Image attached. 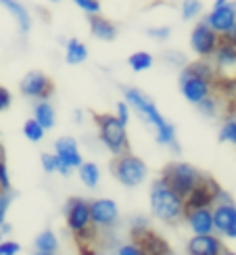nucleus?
Segmentation results:
<instances>
[{"label": "nucleus", "instance_id": "nucleus-32", "mask_svg": "<svg viewBox=\"0 0 236 255\" xmlns=\"http://www.w3.org/2000/svg\"><path fill=\"white\" fill-rule=\"evenodd\" d=\"M10 201H13V193H10V190H0V224L6 220V211L10 207Z\"/></svg>", "mask_w": 236, "mask_h": 255}, {"label": "nucleus", "instance_id": "nucleus-30", "mask_svg": "<svg viewBox=\"0 0 236 255\" xmlns=\"http://www.w3.org/2000/svg\"><path fill=\"white\" fill-rule=\"evenodd\" d=\"M201 8H203L201 6V0H184V2H182V19L190 21V19L199 17Z\"/></svg>", "mask_w": 236, "mask_h": 255}, {"label": "nucleus", "instance_id": "nucleus-44", "mask_svg": "<svg viewBox=\"0 0 236 255\" xmlns=\"http://www.w3.org/2000/svg\"><path fill=\"white\" fill-rule=\"evenodd\" d=\"M224 2H228V0H216V6L218 4H224Z\"/></svg>", "mask_w": 236, "mask_h": 255}, {"label": "nucleus", "instance_id": "nucleus-39", "mask_svg": "<svg viewBox=\"0 0 236 255\" xmlns=\"http://www.w3.org/2000/svg\"><path fill=\"white\" fill-rule=\"evenodd\" d=\"M148 226V220L146 218H136L132 220V228H146Z\"/></svg>", "mask_w": 236, "mask_h": 255}, {"label": "nucleus", "instance_id": "nucleus-24", "mask_svg": "<svg viewBox=\"0 0 236 255\" xmlns=\"http://www.w3.org/2000/svg\"><path fill=\"white\" fill-rule=\"evenodd\" d=\"M42 169H44L46 174H61V176H69L71 174V169L63 165L55 153H44L42 155Z\"/></svg>", "mask_w": 236, "mask_h": 255}, {"label": "nucleus", "instance_id": "nucleus-46", "mask_svg": "<svg viewBox=\"0 0 236 255\" xmlns=\"http://www.w3.org/2000/svg\"><path fill=\"white\" fill-rule=\"evenodd\" d=\"M50 2H61V0H50Z\"/></svg>", "mask_w": 236, "mask_h": 255}, {"label": "nucleus", "instance_id": "nucleus-27", "mask_svg": "<svg viewBox=\"0 0 236 255\" xmlns=\"http://www.w3.org/2000/svg\"><path fill=\"white\" fill-rule=\"evenodd\" d=\"M44 134H46V130L34 118L23 124V136L27 138L29 142H42V140H44Z\"/></svg>", "mask_w": 236, "mask_h": 255}, {"label": "nucleus", "instance_id": "nucleus-43", "mask_svg": "<svg viewBox=\"0 0 236 255\" xmlns=\"http://www.w3.org/2000/svg\"><path fill=\"white\" fill-rule=\"evenodd\" d=\"M34 255H57V253H44V251H36Z\"/></svg>", "mask_w": 236, "mask_h": 255}, {"label": "nucleus", "instance_id": "nucleus-21", "mask_svg": "<svg viewBox=\"0 0 236 255\" xmlns=\"http://www.w3.org/2000/svg\"><path fill=\"white\" fill-rule=\"evenodd\" d=\"M34 120L44 128V130H50V128H55V124H57V113L48 101H40L34 107Z\"/></svg>", "mask_w": 236, "mask_h": 255}, {"label": "nucleus", "instance_id": "nucleus-8", "mask_svg": "<svg viewBox=\"0 0 236 255\" xmlns=\"http://www.w3.org/2000/svg\"><path fill=\"white\" fill-rule=\"evenodd\" d=\"M213 211V228L220 237L236 239V205L234 201H218L211 207Z\"/></svg>", "mask_w": 236, "mask_h": 255}, {"label": "nucleus", "instance_id": "nucleus-10", "mask_svg": "<svg viewBox=\"0 0 236 255\" xmlns=\"http://www.w3.org/2000/svg\"><path fill=\"white\" fill-rule=\"evenodd\" d=\"M19 88H21V94L27 99L48 101V97L52 94V82L42 71H29V73H25V78L21 80Z\"/></svg>", "mask_w": 236, "mask_h": 255}, {"label": "nucleus", "instance_id": "nucleus-18", "mask_svg": "<svg viewBox=\"0 0 236 255\" xmlns=\"http://www.w3.org/2000/svg\"><path fill=\"white\" fill-rule=\"evenodd\" d=\"M90 31L94 38L105 42H113L117 38V25L101 15H90Z\"/></svg>", "mask_w": 236, "mask_h": 255}, {"label": "nucleus", "instance_id": "nucleus-48", "mask_svg": "<svg viewBox=\"0 0 236 255\" xmlns=\"http://www.w3.org/2000/svg\"><path fill=\"white\" fill-rule=\"evenodd\" d=\"M0 241H2V235H0Z\"/></svg>", "mask_w": 236, "mask_h": 255}, {"label": "nucleus", "instance_id": "nucleus-34", "mask_svg": "<svg viewBox=\"0 0 236 255\" xmlns=\"http://www.w3.org/2000/svg\"><path fill=\"white\" fill-rule=\"evenodd\" d=\"M21 251L19 243L15 241H0V255H17Z\"/></svg>", "mask_w": 236, "mask_h": 255}, {"label": "nucleus", "instance_id": "nucleus-45", "mask_svg": "<svg viewBox=\"0 0 236 255\" xmlns=\"http://www.w3.org/2000/svg\"><path fill=\"white\" fill-rule=\"evenodd\" d=\"M222 255H236V253H234V251H224Z\"/></svg>", "mask_w": 236, "mask_h": 255}, {"label": "nucleus", "instance_id": "nucleus-13", "mask_svg": "<svg viewBox=\"0 0 236 255\" xmlns=\"http://www.w3.org/2000/svg\"><path fill=\"white\" fill-rule=\"evenodd\" d=\"M132 241L140 247L146 255H163L169 253V245L161 239L157 232H153L151 228H132Z\"/></svg>", "mask_w": 236, "mask_h": 255}, {"label": "nucleus", "instance_id": "nucleus-11", "mask_svg": "<svg viewBox=\"0 0 236 255\" xmlns=\"http://www.w3.org/2000/svg\"><path fill=\"white\" fill-rule=\"evenodd\" d=\"M180 92L188 103L197 105L199 101H203L205 97H209V94H213V84L192 76V73L186 71V69H182V73H180Z\"/></svg>", "mask_w": 236, "mask_h": 255}, {"label": "nucleus", "instance_id": "nucleus-3", "mask_svg": "<svg viewBox=\"0 0 236 255\" xmlns=\"http://www.w3.org/2000/svg\"><path fill=\"white\" fill-rule=\"evenodd\" d=\"M94 122L99 126V138L101 142L109 148L113 157L130 153V138H127L125 126L115 118V115H94Z\"/></svg>", "mask_w": 236, "mask_h": 255}, {"label": "nucleus", "instance_id": "nucleus-17", "mask_svg": "<svg viewBox=\"0 0 236 255\" xmlns=\"http://www.w3.org/2000/svg\"><path fill=\"white\" fill-rule=\"evenodd\" d=\"M211 59H213V65L218 67V71L236 67V44L220 38V44H218L216 52L211 55Z\"/></svg>", "mask_w": 236, "mask_h": 255}, {"label": "nucleus", "instance_id": "nucleus-40", "mask_svg": "<svg viewBox=\"0 0 236 255\" xmlns=\"http://www.w3.org/2000/svg\"><path fill=\"white\" fill-rule=\"evenodd\" d=\"M10 230H13V226H10L8 222L4 220L2 224H0V235H10Z\"/></svg>", "mask_w": 236, "mask_h": 255}, {"label": "nucleus", "instance_id": "nucleus-31", "mask_svg": "<svg viewBox=\"0 0 236 255\" xmlns=\"http://www.w3.org/2000/svg\"><path fill=\"white\" fill-rule=\"evenodd\" d=\"M84 13H88V15H99L101 13V2L99 0H73Z\"/></svg>", "mask_w": 236, "mask_h": 255}, {"label": "nucleus", "instance_id": "nucleus-2", "mask_svg": "<svg viewBox=\"0 0 236 255\" xmlns=\"http://www.w3.org/2000/svg\"><path fill=\"white\" fill-rule=\"evenodd\" d=\"M151 211L157 220L165 224H176L184 218V197L178 195L163 178H157L151 184Z\"/></svg>", "mask_w": 236, "mask_h": 255}, {"label": "nucleus", "instance_id": "nucleus-37", "mask_svg": "<svg viewBox=\"0 0 236 255\" xmlns=\"http://www.w3.org/2000/svg\"><path fill=\"white\" fill-rule=\"evenodd\" d=\"M10 92L6 90V88H2L0 86V111H4V109H8L10 107Z\"/></svg>", "mask_w": 236, "mask_h": 255}, {"label": "nucleus", "instance_id": "nucleus-28", "mask_svg": "<svg viewBox=\"0 0 236 255\" xmlns=\"http://www.w3.org/2000/svg\"><path fill=\"white\" fill-rule=\"evenodd\" d=\"M197 109L205 115V118H216L218 115V99L213 97V94H209V97H205L203 101L197 103Z\"/></svg>", "mask_w": 236, "mask_h": 255}, {"label": "nucleus", "instance_id": "nucleus-16", "mask_svg": "<svg viewBox=\"0 0 236 255\" xmlns=\"http://www.w3.org/2000/svg\"><path fill=\"white\" fill-rule=\"evenodd\" d=\"M182 220L186 222L188 228L195 232V235H211V232H216V228H213V211H211V207L186 209Z\"/></svg>", "mask_w": 236, "mask_h": 255}, {"label": "nucleus", "instance_id": "nucleus-15", "mask_svg": "<svg viewBox=\"0 0 236 255\" xmlns=\"http://www.w3.org/2000/svg\"><path fill=\"white\" fill-rule=\"evenodd\" d=\"M224 251H226V247H224L222 239L213 232L211 235H195L186 245L188 255H222Z\"/></svg>", "mask_w": 236, "mask_h": 255}, {"label": "nucleus", "instance_id": "nucleus-22", "mask_svg": "<svg viewBox=\"0 0 236 255\" xmlns=\"http://www.w3.org/2000/svg\"><path fill=\"white\" fill-rule=\"evenodd\" d=\"M88 59V48H86L84 42H80L78 38H71L65 44V61L69 65H80Z\"/></svg>", "mask_w": 236, "mask_h": 255}, {"label": "nucleus", "instance_id": "nucleus-25", "mask_svg": "<svg viewBox=\"0 0 236 255\" xmlns=\"http://www.w3.org/2000/svg\"><path fill=\"white\" fill-rule=\"evenodd\" d=\"M59 249V239L52 230H44L36 237V251H44V253H57Z\"/></svg>", "mask_w": 236, "mask_h": 255}, {"label": "nucleus", "instance_id": "nucleus-7", "mask_svg": "<svg viewBox=\"0 0 236 255\" xmlns=\"http://www.w3.org/2000/svg\"><path fill=\"white\" fill-rule=\"evenodd\" d=\"M90 218L94 230H113L119 222V207L111 199H94L90 201Z\"/></svg>", "mask_w": 236, "mask_h": 255}, {"label": "nucleus", "instance_id": "nucleus-38", "mask_svg": "<svg viewBox=\"0 0 236 255\" xmlns=\"http://www.w3.org/2000/svg\"><path fill=\"white\" fill-rule=\"evenodd\" d=\"M165 59L171 61V63H178V65H184V57H182L180 52H167Z\"/></svg>", "mask_w": 236, "mask_h": 255}, {"label": "nucleus", "instance_id": "nucleus-20", "mask_svg": "<svg viewBox=\"0 0 236 255\" xmlns=\"http://www.w3.org/2000/svg\"><path fill=\"white\" fill-rule=\"evenodd\" d=\"M0 4H2L10 15H13V19L17 21L19 29L23 31V34H27L29 27H31V17L27 13V8L21 4V2H17V0H0Z\"/></svg>", "mask_w": 236, "mask_h": 255}, {"label": "nucleus", "instance_id": "nucleus-14", "mask_svg": "<svg viewBox=\"0 0 236 255\" xmlns=\"http://www.w3.org/2000/svg\"><path fill=\"white\" fill-rule=\"evenodd\" d=\"M55 155L59 157V161L63 165L71 169V172H73V169H78L84 163V159L80 155L78 140H76V138H71V136H63V138H59V140L55 142Z\"/></svg>", "mask_w": 236, "mask_h": 255}, {"label": "nucleus", "instance_id": "nucleus-9", "mask_svg": "<svg viewBox=\"0 0 236 255\" xmlns=\"http://www.w3.org/2000/svg\"><path fill=\"white\" fill-rule=\"evenodd\" d=\"M218 44H220L218 31H213L205 21H199V23L195 25V29H192V34H190L192 50H195L201 59H211V55L216 52Z\"/></svg>", "mask_w": 236, "mask_h": 255}, {"label": "nucleus", "instance_id": "nucleus-42", "mask_svg": "<svg viewBox=\"0 0 236 255\" xmlns=\"http://www.w3.org/2000/svg\"><path fill=\"white\" fill-rule=\"evenodd\" d=\"M73 115H76V122H78V124H82V111H76Z\"/></svg>", "mask_w": 236, "mask_h": 255}, {"label": "nucleus", "instance_id": "nucleus-4", "mask_svg": "<svg viewBox=\"0 0 236 255\" xmlns=\"http://www.w3.org/2000/svg\"><path fill=\"white\" fill-rule=\"evenodd\" d=\"M65 220H67V228L78 239L80 245H84L86 241H90L96 235V230L92 226V218H90V201L80 197L69 199L65 207Z\"/></svg>", "mask_w": 236, "mask_h": 255}, {"label": "nucleus", "instance_id": "nucleus-36", "mask_svg": "<svg viewBox=\"0 0 236 255\" xmlns=\"http://www.w3.org/2000/svg\"><path fill=\"white\" fill-rule=\"evenodd\" d=\"M117 255H146V253L138 247L136 243H125V245L117 249Z\"/></svg>", "mask_w": 236, "mask_h": 255}, {"label": "nucleus", "instance_id": "nucleus-26", "mask_svg": "<svg viewBox=\"0 0 236 255\" xmlns=\"http://www.w3.org/2000/svg\"><path fill=\"white\" fill-rule=\"evenodd\" d=\"M127 65H130V69H134V71H146V69L153 67V57L144 50L134 52V55H130V59H127Z\"/></svg>", "mask_w": 236, "mask_h": 255}, {"label": "nucleus", "instance_id": "nucleus-12", "mask_svg": "<svg viewBox=\"0 0 236 255\" xmlns=\"http://www.w3.org/2000/svg\"><path fill=\"white\" fill-rule=\"evenodd\" d=\"M203 21H205L213 31H218L220 36L226 34L230 27L236 25V4L234 2H224V4L213 6V10Z\"/></svg>", "mask_w": 236, "mask_h": 255}, {"label": "nucleus", "instance_id": "nucleus-33", "mask_svg": "<svg viewBox=\"0 0 236 255\" xmlns=\"http://www.w3.org/2000/svg\"><path fill=\"white\" fill-rule=\"evenodd\" d=\"M115 118L119 120L123 126H127V122H130V105H127L125 101L117 103V113H115Z\"/></svg>", "mask_w": 236, "mask_h": 255}, {"label": "nucleus", "instance_id": "nucleus-19", "mask_svg": "<svg viewBox=\"0 0 236 255\" xmlns=\"http://www.w3.org/2000/svg\"><path fill=\"white\" fill-rule=\"evenodd\" d=\"M184 69L190 71L192 76H197V78H201V80H205V82L213 84V86H216V82L220 80V78H218V67L213 65L211 61H207V59H201V61H195V63H188Z\"/></svg>", "mask_w": 236, "mask_h": 255}, {"label": "nucleus", "instance_id": "nucleus-5", "mask_svg": "<svg viewBox=\"0 0 236 255\" xmlns=\"http://www.w3.org/2000/svg\"><path fill=\"white\" fill-rule=\"evenodd\" d=\"M111 172L119 180V184H123L125 188H134V186H140L146 180L148 167L140 157L125 153V155H117L111 161Z\"/></svg>", "mask_w": 236, "mask_h": 255}, {"label": "nucleus", "instance_id": "nucleus-41", "mask_svg": "<svg viewBox=\"0 0 236 255\" xmlns=\"http://www.w3.org/2000/svg\"><path fill=\"white\" fill-rule=\"evenodd\" d=\"M80 255H103V253H96V251H92L88 245H82V253Z\"/></svg>", "mask_w": 236, "mask_h": 255}, {"label": "nucleus", "instance_id": "nucleus-1", "mask_svg": "<svg viewBox=\"0 0 236 255\" xmlns=\"http://www.w3.org/2000/svg\"><path fill=\"white\" fill-rule=\"evenodd\" d=\"M123 99H125L127 105H130V109H134L148 126L155 128L157 142L163 144V146H169L176 155H180V144L176 140V128L161 115V111L157 109L153 99H148L146 94L142 90H138V88H125Z\"/></svg>", "mask_w": 236, "mask_h": 255}, {"label": "nucleus", "instance_id": "nucleus-29", "mask_svg": "<svg viewBox=\"0 0 236 255\" xmlns=\"http://www.w3.org/2000/svg\"><path fill=\"white\" fill-rule=\"evenodd\" d=\"M220 140L236 144V118H228L224 122L222 130H220Z\"/></svg>", "mask_w": 236, "mask_h": 255}, {"label": "nucleus", "instance_id": "nucleus-35", "mask_svg": "<svg viewBox=\"0 0 236 255\" xmlns=\"http://www.w3.org/2000/svg\"><path fill=\"white\" fill-rule=\"evenodd\" d=\"M146 34L151 36L153 40H159V42H163V40H167L169 38V34H171V29L169 27H151V29H146Z\"/></svg>", "mask_w": 236, "mask_h": 255}, {"label": "nucleus", "instance_id": "nucleus-6", "mask_svg": "<svg viewBox=\"0 0 236 255\" xmlns=\"http://www.w3.org/2000/svg\"><path fill=\"white\" fill-rule=\"evenodd\" d=\"M161 178H163L178 195L186 197L190 190L203 180V174L190 163H169V165L163 167Z\"/></svg>", "mask_w": 236, "mask_h": 255}, {"label": "nucleus", "instance_id": "nucleus-47", "mask_svg": "<svg viewBox=\"0 0 236 255\" xmlns=\"http://www.w3.org/2000/svg\"><path fill=\"white\" fill-rule=\"evenodd\" d=\"M163 255H171V251H169V253H163Z\"/></svg>", "mask_w": 236, "mask_h": 255}, {"label": "nucleus", "instance_id": "nucleus-23", "mask_svg": "<svg viewBox=\"0 0 236 255\" xmlns=\"http://www.w3.org/2000/svg\"><path fill=\"white\" fill-rule=\"evenodd\" d=\"M78 174H80V180L84 182L86 188H96L101 182V169L96 163H90V161H84L80 167H78Z\"/></svg>", "mask_w": 236, "mask_h": 255}]
</instances>
